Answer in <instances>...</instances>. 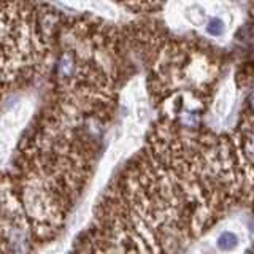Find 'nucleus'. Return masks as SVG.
Instances as JSON below:
<instances>
[{"label": "nucleus", "instance_id": "20e7f679", "mask_svg": "<svg viewBox=\"0 0 254 254\" xmlns=\"http://www.w3.org/2000/svg\"><path fill=\"white\" fill-rule=\"evenodd\" d=\"M206 32H208V34L213 35V37L222 35V32H224V22H222L221 19H218V18L210 19L208 26H206Z\"/></svg>", "mask_w": 254, "mask_h": 254}, {"label": "nucleus", "instance_id": "39448f33", "mask_svg": "<svg viewBox=\"0 0 254 254\" xmlns=\"http://www.w3.org/2000/svg\"><path fill=\"white\" fill-rule=\"evenodd\" d=\"M250 105H251V110L254 111V92H253V95L250 97Z\"/></svg>", "mask_w": 254, "mask_h": 254}, {"label": "nucleus", "instance_id": "7ed1b4c3", "mask_svg": "<svg viewBox=\"0 0 254 254\" xmlns=\"http://www.w3.org/2000/svg\"><path fill=\"white\" fill-rule=\"evenodd\" d=\"M240 235L234 230H224L216 237V248L221 253H230L235 251L240 246Z\"/></svg>", "mask_w": 254, "mask_h": 254}, {"label": "nucleus", "instance_id": "f03ea898", "mask_svg": "<svg viewBox=\"0 0 254 254\" xmlns=\"http://www.w3.org/2000/svg\"><path fill=\"white\" fill-rule=\"evenodd\" d=\"M238 153L250 167H254V124H250L243 129L240 141H238Z\"/></svg>", "mask_w": 254, "mask_h": 254}, {"label": "nucleus", "instance_id": "f257e3e1", "mask_svg": "<svg viewBox=\"0 0 254 254\" xmlns=\"http://www.w3.org/2000/svg\"><path fill=\"white\" fill-rule=\"evenodd\" d=\"M27 116L29 108L24 103H19L0 119V164H3L10 156L16 137L26 124Z\"/></svg>", "mask_w": 254, "mask_h": 254}, {"label": "nucleus", "instance_id": "423d86ee", "mask_svg": "<svg viewBox=\"0 0 254 254\" xmlns=\"http://www.w3.org/2000/svg\"><path fill=\"white\" fill-rule=\"evenodd\" d=\"M42 254H56V250H48V251H45Z\"/></svg>", "mask_w": 254, "mask_h": 254}]
</instances>
